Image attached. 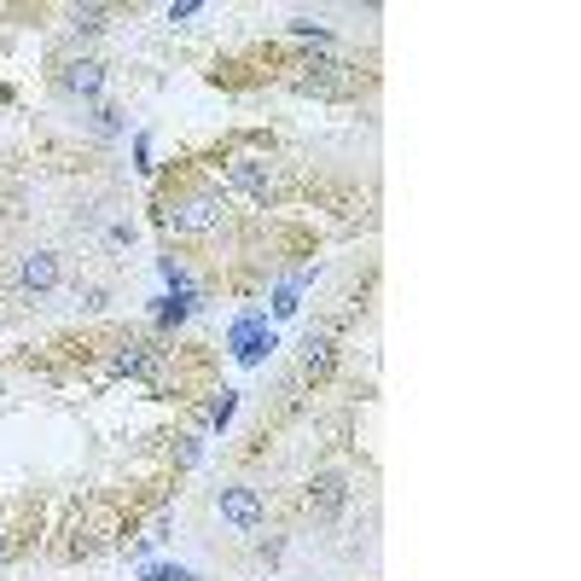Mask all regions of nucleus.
Returning a JSON list of instances; mask_svg holds the SVG:
<instances>
[{"mask_svg":"<svg viewBox=\"0 0 581 581\" xmlns=\"http://www.w3.org/2000/svg\"><path fill=\"white\" fill-rule=\"evenodd\" d=\"M7 280L18 297H53V290L64 285V256L53 245H29L7 262Z\"/></svg>","mask_w":581,"mask_h":581,"instance_id":"obj_2","label":"nucleus"},{"mask_svg":"<svg viewBox=\"0 0 581 581\" xmlns=\"http://www.w3.org/2000/svg\"><path fill=\"white\" fill-rule=\"evenodd\" d=\"M71 29H76V36H94V29H106V7H76V12H71Z\"/></svg>","mask_w":581,"mask_h":581,"instance_id":"obj_10","label":"nucleus"},{"mask_svg":"<svg viewBox=\"0 0 581 581\" xmlns=\"http://www.w3.org/2000/svg\"><path fill=\"white\" fill-rule=\"evenodd\" d=\"M116 372H128V379H151V372H158V355H151L146 344H128V349H116Z\"/></svg>","mask_w":581,"mask_h":581,"instance_id":"obj_9","label":"nucleus"},{"mask_svg":"<svg viewBox=\"0 0 581 581\" xmlns=\"http://www.w3.org/2000/svg\"><path fill=\"white\" fill-rule=\"evenodd\" d=\"M158 210H163V227L175 238H210V233L227 227V193H221V186H203V181H186Z\"/></svg>","mask_w":581,"mask_h":581,"instance_id":"obj_1","label":"nucleus"},{"mask_svg":"<svg viewBox=\"0 0 581 581\" xmlns=\"http://www.w3.org/2000/svg\"><path fill=\"white\" fill-rule=\"evenodd\" d=\"M227 186H238V193H250L256 203H273L285 193V175L273 158H233L227 163Z\"/></svg>","mask_w":581,"mask_h":581,"instance_id":"obj_3","label":"nucleus"},{"mask_svg":"<svg viewBox=\"0 0 581 581\" xmlns=\"http://www.w3.org/2000/svg\"><path fill=\"white\" fill-rule=\"evenodd\" d=\"M215 511H221V518H227L233 529H256V523H262V518H268L262 494H256V489H245V483L221 489V494H215Z\"/></svg>","mask_w":581,"mask_h":581,"instance_id":"obj_5","label":"nucleus"},{"mask_svg":"<svg viewBox=\"0 0 581 581\" xmlns=\"http://www.w3.org/2000/svg\"><path fill=\"white\" fill-rule=\"evenodd\" d=\"M309 506L320 511V518H337V511L349 506V483L337 471H326V477H314L309 483Z\"/></svg>","mask_w":581,"mask_h":581,"instance_id":"obj_7","label":"nucleus"},{"mask_svg":"<svg viewBox=\"0 0 581 581\" xmlns=\"http://www.w3.org/2000/svg\"><path fill=\"white\" fill-rule=\"evenodd\" d=\"M297 88H302V94H326V99H337V94H361L367 76L349 71V64H309V76H297Z\"/></svg>","mask_w":581,"mask_h":581,"instance_id":"obj_4","label":"nucleus"},{"mask_svg":"<svg viewBox=\"0 0 581 581\" xmlns=\"http://www.w3.org/2000/svg\"><path fill=\"white\" fill-rule=\"evenodd\" d=\"M233 407H238V396H233V390H221V396L210 401V424H227V419H233Z\"/></svg>","mask_w":581,"mask_h":581,"instance_id":"obj_11","label":"nucleus"},{"mask_svg":"<svg viewBox=\"0 0 581 581\" xmlns=\"http://www.w3.org/2000/svg\"><path fill=\"white\" fill-rule=\"evenodd\" d=\"M332 349H337V337L326 326H314L309 337H302V372H326L332 367Z\"/></svg>","mask_w":581,"mask_h":581,"instance_id":"obj_8","label":"nucleus"},{"mask_svg":"<svg viewBox=\"0 0 581 581\" xmlns=\"http://www.w3.org/2000/svg\"><path fill=\"white\" fill-rule=\"evenodd\" d=\"M146 581H193V570H146Z\"/></svg>","mask_w":581,"mask_h":581,"instance_id":"obj_12","label":"nucleus"},{"mask_svg":"<svg viewBox=\"0 0 581 581\" xmlns=\"http://www.w3.org/2000/svg\"><path fill=\"white\" fill-rule=\"evenodd\" d=\"M0 558H7V535H0Z\"/></svg>","mask_w":581,"mask_h":581,"instance_id":"obj_13","label":"nucleus"},{"mask_svg":"<svg viewBox=\"0 0 581 581\" xmlns=\"http://www.w3.org/2000/svg\"><path fill=\"white\" fill-rule=\"evenodd\" d=\"M59 88L76 94V99H99V94H106V64H99V59H71L59 71Z\"/></svg>","mask_w":581,"mask_h":581,"instance_id":"obj_6","label":"nucleus"}]
</instances>
